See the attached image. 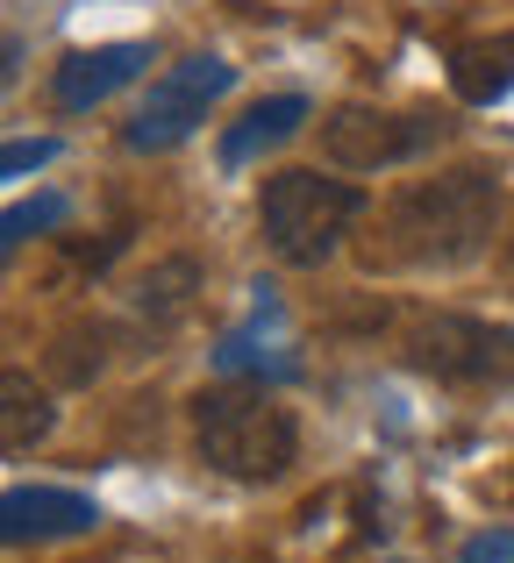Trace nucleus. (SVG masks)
<instances>
[{
    "label": "nucleus",
    "mask_w": 514,
    "mask_h": 563,
    "mask_svg": "<svg viewBox=\"0 0 514 563\" xmlns=\"http://www.w3.org/2000/svg\"><path fill=\"white\" fill-rule=\"evenodd\" d=\"M450 86H458L472 108H486V100H501L514 86V36H493V43H464L458 57H450Z\"/></svg>",
    "instance_id": "nucleus-11"
},
{
    "label": "nucleus",
    "mask_w": 514,
    "mask_h": 563,
    "mask_svg": "<svg viewBox=\"0 0 514 563\" xmlns=\"http://www.w3.org/2000/svg\"><path fill=\"white\" fill-rule=\"evenodd\" d=\"M79 528H94V499L51 493V485H14L8 507H0L8 542H51V536H79Z\"/></svg>",
    "instance_id": "nucleus-8"
},
{
    "label": "nucleus",
    "mask_w": 514,
    "mask_h": 563,
    "mask_svg": "<svg viewBox=\"0 0 514 563\" xmlns=\"http://www.w3.org/2000/svg\"><path fill=\"white\" fill-rule=\"evenodd\" d=\"M194 286H200V264H194V257H165L157 272H143V286H136V314H143V321H157V329H172V321L194 307Z\"/></svg>",
    "instance_id": "nucleus-12"
},
{
    "label": "nucleus",
    "mask_w": 514,
    "mask_h": 563,
    "mask_svg": "<svg viewBox=\"0 0 514 563\" xmlns=\"http://www.w3.org/2000/svg\"><path fill=\"white\" fill-rule=\"evenodd\" d=\"M464 563H514V528H501V536H479V542H464Z\"/></svg>",
    "instance_id": "nucleus-15"
},
{
    "label": "nucleus",
    "mask_w": 514,
    "mask_h": 563,
    "mask_svg": "<svg viewBox=\"0 0 514 563\" xmlns=\"http://www.w3.org/2000/svg\"><path fill=\"white\" fill-rule=\"evenodd\" d=\"M51 435V399L29 372H0V450L22 456Z\"/></svg>",
    "instance_id": "nucleus-10"
},
{
    "label": "nucleus",
    "mask_w": 514,
    "mask_h": 563,
    "mask_svg": "<svg viewBox=\"0 0 514 563\" xmlns=\"http://www.w3.org/2000/svg\"><path fill=\"white\" fill-rule=\"evenodd\" d=\"M307 122V100L300 93H278V100H258L251 114H243L237 129L222 136V165L237 172V165H251V157H264V151H278V143L293 136V129Z\"/></svg>",
    "instance_id": "nucleus-9"
},
{
    "label": "nucleus",
    "mask_w": 514,
    "mask_h": 563,
    "mask_svg": "<svg viewBox=\"0 0 514 563\" xmlns=\"http://www.w3.org/2000/svg\"><path fill=\"white\" fill-rule=\"evenodd\" d=\"M194 442L222 478L264 485L293 464L300 428H293V413L264 385H215V393L194 399Z\"/></svg>",
    "instance_id": "nucleus-2"
},
{
    "label": "nucleus",
    "mask_w": 514,
    "mask_h": 563,
    "mask_svg": "<svg viewBox=\"0 0 514 563\" xmlns=\"http://www.w3.org/2000/svg\"><path fill=\"white\" fill-rule=\"evenodd\" d=\"M57 221H65V200H22V207H8V235H0V250H22L29 235L57 229Z\"/></svg>",
    "instance_id": "nucleus-13"
},
{
    "label": "nucleus",
    "mask_w": 514,
    "mask_h": 563,
    "mask_svg": "<svg viewBox=\"0 0 514 563\" xmlns=\"http://www.w3.org/2000/svg\"><path fill=\"white\" fill-rule=\"evenodd\" d=\"M229 79H237V71H229L215 51L172 65L165 79L151 86V100L136 108V122H129V151H172V143H186L200 122H208L215 100L229 93Z\"/></svg>",
    "instance_id": "nucleus-5"
},
{
    "label": "nucleus",
    "mask_w": 514,
    "mask_h": 563,
    "mask_svg": "<svg viewBox=\"0 0 514 563\" xmlns=\"http://www.w3.org/2000/svg\"><path fill=\"white\" fill-rule=\"evenodd\" d=\"M57 157V143H8V179H22V172H36V165H51Z\"/></svg>",
    "instance_id": "nucleus-14"
},
{
    "label": "nucleus",
    "mask_w": 514,
    "mask_h": 563,
    "mask_svg": "<svg viewBox=\"0 0 514 563\" xmlns=\"http://www.w3.org/2000/svg\"><path fill=\"white\" fill-rule=\"evenodd\" d=\"M143 65H151L143 43H94V51H72L65 65H57L51 93H57V108H94V100H108L114 86L136 79Z\"/></svg>",
    "instance_id": "nucleus-7"
},
{
    "label": "nucleus",
    "mask_w": 514,
    "mask_h": 563,
    "mask_svg": "<svg viewBox=\"0 0 514 563\" xmlns=\"http://www.w3.org/2000/svg\"><path fill=\"white\" fill-rule=\"evenodd\" d=\"M507 272H514V250H507Z\"/></svg>",
    "instance_id": "nucleus-16"
},
{
    "label": "nucleus",
    "mask_w": 514,
    "mask_h": 563,
    "mask_svg": "<svg viewBox=\"0 0 514 563\" xmlns=\"http://www.w3.org/2000/svg\"><path fill=\"white\" fill-rule=\"evenodd\" d=\"M358 214H364V192L343 179H321V172H278V179H264V200H258L264 243L286 264L336 257V243L350 235Z\"/></svg>",
    "instance_id": "nucleus-3"
},
{
    "label": "nucleus",
    "mask_w": 514,
    "mask_h": 563,
    "mask_svg": "<svg viewBox=\"0 0 514 563\" xmlns=\"http://www.w3.org/2000/svg\"><path fill=\"white\" fill-rule=\"evenodd\" d=\"M401 357L444 385H507L514 329H493V321H472V314H415L401 335Z\"/></svg>",
    "instance_id": "nucleus-4"
},
{
    "label": "nucleus",
    "mask_w": 514,
    "mask_h": 563,
    "mask_svg": "<svg viewBox=\"0 0 514 563\" xmlns=\"http://www.w3.org/2000/svg\"><path fill=\"white\" fill-rule=\"evenodd\" d=\"M436 136H444V122H436V114L336 108L329 122H321V151H329V165H343V172H379V165H401V157L429 151Z\"/></svg>",
    "instance_id": "nucleus-6"
},
{
    "label": "nucleus",
    "mask_w": 514,
    "mask_h": 563,
    "mask_svg": "<svg viewBox=\"0 0 514 563\" xmlns=\"http://www.w3.org/2000/svg\"><path fill=\"white\" fill-rule=\"evenodd\" d=\"M493 221H501V179L486 165L436 172V179L393 192L386 221H379V257L407 264V272H450L493 243Z\"/></svg>",
    "instance_id": "nucleus-1"
}]
</instances>
